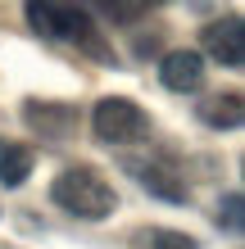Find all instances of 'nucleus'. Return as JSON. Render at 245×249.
Listing matches in <instances>:
<instances>
[{
    "instance_id": "f257e3e1",
    "label": "nucleus",
    "mask_w": 245,
    "mask_h": 249,
    "mask_svg": "<svg viewBox=\"0 0 245 249\" xmlns=\"http://www.w3.org/2000/svg\"><path fill=\"white\" fill-rule=\"evenodd\" d=\"M50 199L59 204L64 213L82 217V222H105V217H113V209H118L113 186L105 181V172L91 168V163L64 168L59 177L50 181Z\"/></svg>"
},
{
    "instance_id": "f03ea898",
    "label": "nucleus",
    "mask_w": 245,
    "mask_h": 249,
    "mask_svg": "<svg viewBox=\"0 0 245 249\" xmlns=\"http://www.w3.org/2000/svg\"><path fill=\"white\" fill-rule=\"evenodd\" d=\"M91 131L105 145H136L150 136V113L127 95H105L91 109Z\"/></svg>"
},
{
    "instance_id": "7ed1b4c3",
    "label": "nucleus",
    "mask_w": 245,
    "mask_h": 249,
    "mask_svg": "<svg viewBox=\"0 0 245 249\" xmlns=\"http://www.w3.org/2000/svg\"><path fill=\"white\" fill-rule=\"evenodd\" d=\"M27 23H32V32L50 36V41H82V46H95V23L91 14H82L77 5H64V0H27Z\"/></svg>"
},
{
    "instance_id": "20e7f679",
    "label": "nucleus",
    "mask_w": 245,
    "mask_h": 249,
    "mask_svg": "<svg viewBox=\"0 0 245 249\" xmlns=\"http://www.w3.org/2000/svg\"><path fill=\"white\" fill-rule=\"evenodd\" d=\"M200 46H205V54H209L213 64L241 68V64H245V32H241V18H236V14H227V18L209 23L205 32H200Z\"/></svg>"
},
{
    "instance_id": "39448f33",
    "label": "nucleus",
    "mask_w": 245,
    "mask_h": 249,
    "mask_svg": "<svg viewBox=\"0 0 245 249\" xmlns=\"http://www.w3.org/2000/svg\"><path fill=\"white\" fill-rule=\"evenodd\" d=\"M159 82L172 95H195L205 86V54L200 50H168L159 59Z\"/></svg>"
},
{
    "instance_id": "423d86ee",
    "label": "nucleus",
    "mask_w": 245,
    "mask_h": 249,
    "mask_svg": "<svg viewBox=\"0 0 245 249\" xmlns=\"http://www.w3.org/2000/svg\"><path fill=\"white\" fill-rule=\"evenodd\" d=\"M127 172L141 181V190H150L154 199H164V204H182L186 199V186H182V177L172 172L168 163H127Z\"/></svg>"
},
{
    "instance_id": "0eeeda50",
    "label": "nucleus",
    "mask_w": 245,
    "mask_h": 249,
    "mask_svg": "<svg viewBox=\"0 0 245 249\" xmlns=\"http://www.w3.org/2000/svg\"><path fill=\"white\" fill-rule=\"evenodd\" d=\"M200 123L213 127V131H236L245 123V105H241V91H227V95H209L200 105Z\"/></svg>"
},
{
    "instance_id": "6e6552de",
    "label": "nucleus",
    "mask_w": 245,
    "mask_h": 249,
    "mask_svg": "<svg viewBox=\"0 0 245 249\" xmlns=\"http://www.w3.org/2000/svg\"><path fill=\"white\" fill-rule=\"evenodd\" d=\"M32 163H37V154L23 141H0V186L5 190H19L32 177Z\"/></svg>"
},
{
    "instance_id": "1a4fd4ad",
    "label": "nucleus",
    "mask_w": 245,
    "mask_h": 249,
    "mask_svg": "<svg viewBox=\"0 0 245 249\" xmlns=\"http://www.w3.org/2000/svg\"><path fill=\"white\" fill-rule=\"evenodd\" d=\"M23 118L32 123V127L41 131V136L64 141V136H68V127H73V109H64V105H41V100H27Z\"/></svg>"
},
{
    "instance_id": "9d476101",
    "label": "nucleus",
    "mask_w": 245,
    "mask_h": 249,
    "mask_svg": "<svg viewBox=\"0 0 245 249\" xmlns=\"http://www.w3.org/2000/svg\"><path fill=\"white\" fill-rule=\"evenodd\" d=\"M141 245L146 249H200L195 236H186V231H168V227H154L141 236Z\"/></svg>"
},
{
    "instance_id": "9b49d317",
    "label": "nucleus",
    "mask_w": 245,
    "mask_h": 249,
    "mask_svg": "<svg viewBox=\"0 0 245 249\" xmlns=\"http://www.w3.org/2000/svg\"><path fill=\"white\" fill-rule=\"evenodd\" d=\"M241 209H245L241 190H227V195H223V204H218V227H223V231H232V236H241V227H245Z\"/></svg>"
},
{
    "instance_id": "f8f14e48",
    "label": "nucleus",
    "mask_w": 245,
    "mask_h": 249,
    "mask_svg": "<svg viewBox=\"0 0 245 249\" xmlns=\"http://www.w3.org/2000/svg\"><path fill=\"white\" fill-rule=\"evenodd\" d=\"M91 5L109 9V14H118V18H132V14H136V5H123V0H91Z\"/></svg>"
},
{
    "instance_id": "ddd939ff",
    "label": "nucleus",
    "mask_w": 245,
    "mask_h": 249,
    "mask_svg": "<svg viewBox=\"0 0 245 249\" xmlns=\"http://www.w3.org/2000/svg\"><path fill=\"white\" fill-rule=\"evenodd\" d=\"M154 5H164V0H154Z\"/></svg>"
}]
</instances>
